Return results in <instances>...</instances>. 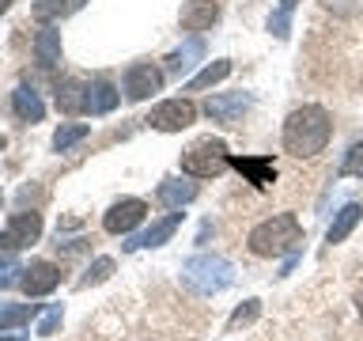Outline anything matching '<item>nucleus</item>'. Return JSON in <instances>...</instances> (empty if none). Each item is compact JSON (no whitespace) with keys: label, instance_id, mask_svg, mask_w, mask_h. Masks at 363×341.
Here are the masks:
<instances>
[{"label":"nucleus","instance_id":"obj_18","mask_svg":"<svg viewBox=\"0 0 363 341\" xmlns=\"http://www.w3.org/2000/svg\"><path fill=\"white\" fill-rule=\"evenodd\" d=\"M201 57H204V42H201V38H189L182 50H174V53L167 57V72H174V76L189 72V68L201 61Z\"/></svg>","mask_w":363,"mask_h":341},{"label":"nucleus","instance_id":"obj_9","mask_svg":"<svg viewBox=\"0 0 363 341\" xmlns=\"http://www.w3.org/2000/svg\"><path fill=\"white\" fill-rule=\"evenodd\" d=\"M159 87H163V68H155V65H133L129 72H125V95L133 102L155 95Z\"/></svg>","mask_w":363,"mask_h":341},{"label":"nucleus","instance_id":"obj_22","mask_svg":"<svg viewBox=\"0 0 363 341\" xmlns=\"http://www.w3.org/2000/svg\"><path fill=\"white\" fill-rule=\"evenodd\" d=\"M231 76V61H212V65H204L197 76L186 84V91H204V87H212V84H220V80Z\"/></svg>","mask_w":363,"mask_h":341},{"label":"nucleus","instance_id":"obj_11","mask_svg":"<svg viewBox=\"0 0 363 341\" xmlns=\"http://www.w3.org/2000/svg\"><path fill=\"white\" fill-rule=\"evenodd\" d=\"M23 292L27 296H50L57 284H61V269L53 266V261H30L27 269H23Z\"/></svg>","mask_w":363,"mask_h":341},{"label":"nucleus","instance_id":"obj_28","mask_svg":"<svg viewBox=\"0 0 363 341\" xmlns=\"http://www.w3.org/2000/svg\"><path fill=\"white\" fill-rule=\"evenodd\" d=\"M27 266H19V258L16 254H0V288H8V284H16V281H23V277H16V273H23Z\"/></svg>","mask_w":363,"mask_h":341},{"label":"nucleus","instance_id":"obj_29","mask_svg":"<svg viewBox=\"0 0 363 341\" xmlns=\"http://www.w3.org/2000/svg\"><path fill=\"white\" fill-rule=\"evenodd\" d=\"M57 326H61V303H53L50 311L38 318V334H42V337H53V334H57Z\"/></svg>","mask_w":363,"mask_h":341},{"label":"nucleus","instance_id":"obj_26","mask_svg":"<svg viewBox=\"0 0 363 341\" xmlns=\"http://www.w3.org/2000/svg\"><path fill=\"white\" fill-rule=\"evenodd\" d=\"M113 277V258H95V266L84 273V281H79V288H91V284H102Z\"/></svg>","mask_w":363,"mask_h":341},{"label":"nucleus","instance_id":"obj_33","mask_svg":"<svg viewBox=\"0 0 363 341\" xmlns=\"http://www.w3.org/2000/svg\"><path fill=\"white\" fill-rule=\"evenodd\" d=\"M0 341H27V337H0Z\"/></svg>","mask_w":363,"mask_h":341},{"label":"nucleus","instance_id":"obj_30","mask_svg":"<svg viewBox=\"0 0 363 341\" xmlns=\"http://www.w3.org/2000/svg\"><path fill=\"white\" fill-rule=\"evenodd\" d=\"M356 311H359V318H363V284L356 288Z\"/></svg>","mask_w":363,"mask_h":341},{"label":"nucleus","instance_id":"obj_6","mask_svg":"<svg viewBox=\"0 0 363 341\" xmlns=\"http://www.w3.org/2000/svg\"><path fill=\"white\" fill-rule=\"evenodd\" d=\"M38 235H42V216L38 212H16L4 224V232H0V250L16 254V250L38 243Z\"/></svg>","mask_w":363,"mask_h":341},{"label":"nucleus","instance_id":"obj_12","mask_svg":"<svg viewBox=\"0 0 363 341\" xmlns=\"http://www.w3.org/2000/svg\"><path fill=\"white\" fill-rule=\"evenodd\" d=\"M220 19V4L216 0H189L182 8V31H208Z\"/></svg>","mask_w":363,"mask_h":341},{"label":"nucleus","instance_id":"obj_21","mask_svg":"<svg viewBox=\"0 0 363 341\" xmlns=\"http://www.w3.org/2000/svg\"><path fill=\"white\" fill-rule=\"evenodd\" d=\"M87 0H38L34 4V19L50 23V19H61V16H72V11H79Z\"/></svg>","mask_w":363,"mask_h":341},{"label":"nucleus","instance_id":"obj_4","mask_svg":"<svg viewBox=\"0 0 363 341\" xmlns=\"http://www.w3.org/2000/svg\"><path fill=\"white\" fill-rule=\"evenodd\" d=\"M227 167H231V152L216 136H201V141H193L182 152V170L189 178H220Z\"/></svg>","mask_w":363,"mask_h":341},{"label":"nucleus","instance_id":"obj_8","mask_svg":"<svg viewBox=\"0 0 363 341\" xmlns=\"http://www.w3.org/2000/svg\"><path fill=\"white\" fill-rule=\"evenodd\" d=\"M250 99L246 91H231V95H212L208 102H204V114H208L212 121H220V125H235V121H242V114L250 110Z\"/></svg>","mask_w":363,"mask_h":341},{"label":"nucleus","instance_id":"obj_14","mask_svg":"<svg viewBox=\"0 0 363 341\" xmlns=\"http://www.w3.org/2000/svg\"><path fill=\"white\" fill-rule=\"evenodd\" d=\"M178 224H182V212H170V216H163V220H155L140 239H133V243H125V247L129 250H136V247H163L167 239L178 232Z\"/></svg>","mask_w":363,"mask_h":341},{"label":"nucleus","instance_id":"obj_10","mask_svg":"<svg viewBox=\"0 0 363 341\" xmlns=\"http://www.w3.org/2000/svg\"><path fill=\"white\" fill-rule=\"evenodd\" d=\"M231 167L246 182H254L257 190H265L277 182V163H272V156H231Z\"/></svg>","mask_w":363,"mask_h":341},{"label":"nucleus","instance_id":"obj_23","mask_svg":"<svg viewBox=\"0 0 363 341\" xmlns=\"http://www.w3.org/2000/svg\"><path fill=\"white\" fill-rule=\"evenodd\" d=\"M87 133H91V125H84V121H68V125H61V129L53 133V148H57V152H68V148L79 144Z\"/></svg>","mask_w":363,"mask_h":341},{"label":"nucleus","instance_id":"obj_15","mask_svg":"<svg viewBox=\"0 0 363 341\" xmlns=\"http://www.w3.org/2000/svg\"><path fill=\"white\" fill-rule=\"evenodd\" d=\"M34 61L42 68H53L61 61V31L57 27H42L38 38H34Z\"/></svg>","mask_w":363,"mask_h":341},{"label":"nucleus","instance_id":"obj_31","mask_svg":"<svg viewBox=\"0 0 363 341\" xmlns=\"http://www.w3.org/2000/svg\"><path fill=\"white\" fill-rule=\"evenodd\" d=\"M291 8H295V0H280V11H288V16H291Z\"/></svg>","mask_w":363,"mask_h":341},{"label":"nucleus","instance_id":"obj_25","mask_svg":"<svg viewBox=\"0 0 363 341\" xmlns=\"http://www.w3.org/2000/svg\"><path fill=\"white\" fill-rule=\"evenodd\" d=\"M257 315H261V300H246L231 318H227V330H242V326H250V323H257Z\"/></svg>","mask_w":363,"mask_h":341},{"label":"nucleus","instance_id":"obj_5","mask_svg":"<svg viewBox=\"0 0 363 341\" xmlns=\"http://www.w3.org/2000/svg\"><path fill=\"white\" fill-rule=\"evenodd\" d=\"M193 121H197V107H193L189 99H163L152 110V118H147V125L159 133H182V129H189Z\"/></svg>","mask_w":363,"mask_h":341},{"label":"nucleus","instance_id":"obj_3","mask_svg":"<svg viewBox=\"0 0 363 341\" xmlns=\"http://www.w3.org/2000/svg\"><path fill=\"white\" fill-rule=\"evenodd\" d=\"M182 281H186L197 296H216L235 281V269H231V261L220 258V254H193L186 266H182Z\"/></svg>","mask_w":363,"mask_h":341},{"label":"nucleus","instance_id":"obj_27","mask_svg":"<svg viewBox=\"0 0 363 341\" xmlns=\"http://www.w3.org/2000/svg\"><path fill=\"white\" fill-rule=\"evenodd\" d=\"M340 175L345 178H363V141H356L348 148L345 163H340Z\"/></svg>","mask_w":363,"mask_h":341},{"label":"nucleus","instance_id":"obj_16","mask_svg":"<svg viewBox=\"0 0 363 341\" xmlns=\"http://www.w3.org/2000/svg\"><path fill=\"white\" fill-rule=\"evenodd\" d=\"M57 107L65 114L87 110V84H79V80H61V84H57Z\"/></svg>","mask_w":363,"mask_h":341},{"label":"nucleus","instance_id":"obj_32","mask_svg":"<svg viewBox=\"0 0 363 341\" xmlns=\"http://www.w3.org/2000/svg\"><path fill=\"white\" fill-rule=\"evenodd\" d=\"M11 8V0H0V16H4V11Z\"/></svg>","mask_w":363,"mask_h":341},{"label":"nucleus","instance_id":"obj_13","mask_svg":"<svg viewBox=\"0 0 363 341\" xmlns=\"http://www.w3.org/2000/svg\"><path fill=\"white\" fill-rule=\"evenodd\" d=\"M11 107H16V114L23 121H42L45 118V102L30 84H19L16 91H11Z\"/></svg>","mask_w":363,"mask_h":341},{"label":"nucleus","instance_id":"obj_2","mask_svg":"<svg viewBox=\"0 0 363 341\" xmlns=\"http://www.w3.org/2000/svg\"><path fill=\"white\" fill-rule=\"evenodd\" d=\"M250 254L257 258H284V254H295L303 243V227L295 220V212H277L269 220H261L254 232H250Z\"/></svg>","mask_w":363,"mask_h":341},{"label":"nucleus","instance_id":"obj_24","mask_svg":"<svg viewBox=\"0 0 363 341\" xmlns=\"http://www.w3.org/2000/svg\"><path fill=\"white\" fill-rule=\"evenodd\" d=\"M30 315H34L30 303H8V307H0V334H8V330L30 323Z\"/></svg>","mask_w":363,"mask_h":341},{"label":"nucleus","instance_id":"obj_20","mask_svg":"<svg viewBox=\"0 0 363 341\" xmlns=\"http://www.w3.org/2000/svg\"><path fill=\"white\" fill-rule=\"evenodd\" d=\"M359 216H363L359 205H345V209L337 212V220L329 224V243H333V247H337V243H345V239L352 235V227L359 224Z\"/></svg>","mask_w":363,"mask_h":341},{"label":"nucleus","instance_id":"obj_7","mask_svg":"<svg viewBox=\"0 0 363 341\" xmlns=\"http://www.w3.org/2000/svg\"><path fill=\"white\" fill-rule=\"evenodd\" d=\"M147 216V205L140 197H121L118 205H110V212L102 216V227H106L110 235H129L136 224H144Z\"/></svg>","mask_w":363,"mask_h":341},{"label":"nucleus","instance_id":"obj_1","mask_svg":"<svg viewBox=\"0 0 363 341\" xmlns=\"http://www.w3.org/2000/svg\"><path fill=\"white\" fill-rule=\"evenodd\" d=\"M329 136H333V118H329V110L318 107V102H306V107L291 110L288 121H284V152L311 159L329 144Z\"/></svg>","mask_w":363,"mask_h":341},{"label":"nucleus","instance_id":"obj_19","mask_svg":"<svg viewBox=\"0 0 363 341\" xmlns=\"http://www.w3.org/2000/svg\"><path fill=\"white\" fill-rule=\"evenodd\" d=\"M193 197H197V186H193V182H178V178L159 182V201L170 205V209H182V205H189Z\"/></svg>","mask_w":363,"mask_h":341},{"label":"nucleus","instance_id":"obj_17","mask_svg":"<svg viewBox=\"0 0 363 341\" xmlns=\"http://www.w3.org/2000/svg\"><path fill=\"white\" fill-rule=\"evenodd\" d=\"M118 87L106 84V80H95V84H87V114H110L118 107Z\"/></svg>","mask_w":363,"mask_h":341}]
</instances>
